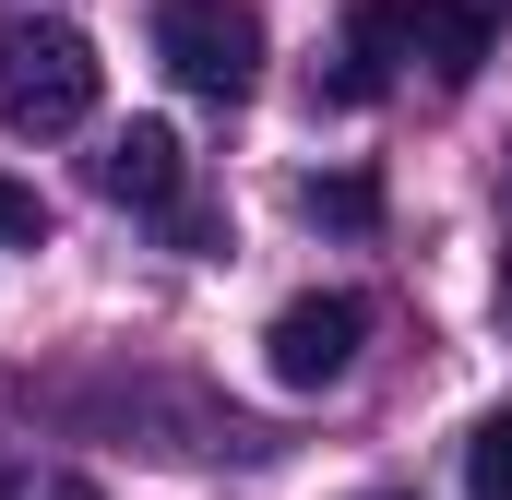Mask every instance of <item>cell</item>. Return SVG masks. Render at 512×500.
Here are the masks:
<instances>
[{
    "instance_id": "cell-5",
    "label": "cell",
    "mask_w": 512,
    "mask_h": 500,
    "mask_svg": "<svg viewBox=\"0 0 512 500\" xmlns=\"http://www.w3.org/2000/svg\"><path fill=\"white\" fill-rule=\"evenodd\" d=\"M96 191H108V203H131V215H179V203H191V143H179L167 120L108 131V155H96Z\"/></svg>"
},
{
    "instance_id": "cell-3",
    "label": "cell",
    "mask_w": 512,
    "mask_h": 500,
    "mask_svg": "<svg viewBox=\"0 0 512 500\" xmlns=\"http://www.w3.org/2000/svg\"><path fill=\"white\" fill-rule=\"evenodd\" d=\"M155 60H167L179 96L239 108L262 84V12L251 0H155Z\"/></svg>"
},
{
    "instance_id": "cell-7",
    "label": "cell",
    "mask_w": 512,
    "mask_h": 500,
    "mask_svg": "<svg viewBox=\"0 0 512 500\" xmlns=\"http://www.w3.org/2000/svg\"><path fill=\"white\" fill-rule=\"evenodd\" d=\"M465 500H512V405H489L465 429Z\"/></svg>"
},
{
    "instance_id": "cell-9",
    "label": "cell",
    "mask_w": 512,
    "mask_h": 500,
    "mask_svg": "<svg viewBox=\"0 0 512 500\" xmlns=\"http://www.w3.org/2000/svg\"><path fill=\"white\" fill-rule=\"evenodd\" d=\"M0 239H12V250H36V239H48V203H36L24 179H0Z\"/></svg>"
},
{
    "instance_id": "cell-4",
    "label": "cell",
    "mask_w": 512,
    "mask_h": 500,
    "mask_svg": "<svg viewBox=\"0 0 512 500\" xmlns=\"http://www.w3.org/2000/svg\"><path fill=\"white\" fill-rule=\"evenodd\" d=\"M358 346H370V298H358V286H310V298H286V310H274L262 370L286 381V393H322V381L358 370Z\"/></svg>"
},
{
    "instance_id": "cell-2",
    "label": "cell",
    "mask_w": 512,
    "mask_h": 500,
    "mask_svg": "<svg viewBox=\"0 0 512 500\" xmlns=\"http://www.w3.org/2000/svg\"><path fill=\"white\" fill-rule=\"evenodd\" d=\"M96 36L84 24H12L0 36V131H36V143H60V131L96 120Z\"/></svg>"
},
{
    "instance_id": "cell-1",
    "label": "cell",
    "mask_w": 512,
    "mask_h": 500,
    "mask_svg": "<svg viewBox=\"0 0 512 500\" xmlns=\"http://www.w3.org/2000/svg\"><path fill=\"white\" fill-rule=\"evenodd\" d=\"M393 60L429 72V84H477V60H489V0H358V12H346V72H334L322 96H334V108H370Z\"/></svg>"
},
{
    "instance_id": "cell-10",
    "label": "cell",
    "mask_w": 512,
    "mask_h": 500,
    "mask_svg": "<svg viewBox=\"0 0 512 500\" xmlns=\"http://www.w3.org/2000/svg\"><path fill=\"white\" fill-rule=\"evenodd\" d=\"M501 322H512V250H501Z\"/></svg>"
},
{
    "instance_id": "cell-6",
    "label": "cell",
    "mask_w": 512,
    "mask_h": 500,
    "mask_svg": "<svg viewBox=\"0 0 512 500\" xmlns=\"http://www.w3.org/2000/svg\"><path fill=\"white\" fill-rule=\"evenodd\" d=\"M298 215L334 227V239H370L382 227V179L370 167H322V179H298Z\"/></svg>"
},
{
    "instance_id": "cell-8",
    "label": "cell",
    "mask_w": 512,
    "mask_h": 500,
    "mask_svg": "<svg viewBox=\"0 0 512 500\" xmlns=\"http://www.w3.org/2000/svg\"><path fill=\"white\" fill-rule=\"evenodd\" d=\"M0 500H96L84 465H0Z\"/></svg>"
}]
</instances>
